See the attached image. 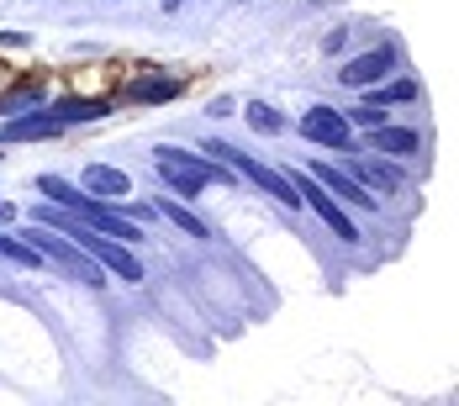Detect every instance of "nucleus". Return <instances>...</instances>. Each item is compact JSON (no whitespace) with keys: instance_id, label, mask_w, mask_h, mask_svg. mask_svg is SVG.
<instances>
[{"instance_id":"nucleus-11","label":"nucleus","mask_w":459,"mask_h":406,"mask_svg":"<svg viewBox=\"0 0 459 406\" xmlns=\"http://www.w3.org/2000/svg\"><path fill=\"white\" fill-rule=\"evenodd\" d=\"M133 100H143V106H164V100H175V95H185V80L180 74H143V80H133Z\"/></svg>"},{"instance_id":"nucleus-17","label":"nucleus","mask_w":459,"mask_h":406,"mask_svg":"<svg viewBox=\"0 0 459 406\" xmlns=\"http://www.w3.org/2000/svg\"><path fill=\"white\" fill-rule=\"evenodd\" d=\"M159 212H164L169 222L180 227L185 238H206V222H201V217H190V212H185V206L175 201V195H164V201H159Z\"/></svg>"},{"instance_id":"nucleus-1","label":"nucleus","mask_w":459,"mask_h":406,"mask_svg":"<svg viewBox=\"0 0 459 406\" xmlns=\"http://www.w3.org/2000/svg\"><path fill=\"white\" fill-rule=\"evenodd\" d=\"M38 222L43 227H53V232H64L74 248H85L100 270H111L117 280H143V264L133 259V248L127 243H117V238H106L100 227H91V222H80L69 206H58V201H48V206H38Z\"/></svg>"},{"instance_id":"nucleus-18","label":"nucleus","mask_w":459,"mask_h":406,"mask_svg":"<svg viewBox=\"0 0 459 406\" xmlns=\"http://www.w3.org/2000/svg\"><path fill=\"white\" fill-rule=\"evenodd\" d=\"M396 100H417V80H391V85H369V106H396Z\"/></svg>"},{"instance_id":"nucleus-3","label":"nucleus","mask_w":459,"mask_h":406,"mask_svg":"<svg viewBox=\"0 0 459 406\" xmlns=\"http://www.w3.org/2000/svg\"><path fill=\"white\" fill-rule=\"evenodd\" d=\"M153 164H159V175L169 190H180V195H201L206 185H232V169L222 164H212V159H201V153H185V148H153Z\"/></svg>"},{"instance_id":"nucleus-10","label":"nucleus","mask_w":459,"mask_h":406,"mask_svg":"<svg viewBox=\"0 0 459 406\" xmlns=\"http://www.w3.org/2000/svg\"><path fill=\"white\" fill-rule=\"evenodd\" d=\"M312 180L327 190V195H338V201H354V206H380L375 195H369L365 185L354 180L349 169H333V164H312Z\"/></svg>"},{"instance_id":"nucleus-7","label":"nucleus","mask_w":459,"mask_h":406,"mask_svg":"<svg viewBox=\"0 0 459 406\" xmlns=\"http://www.w3.org/2000/svg\"><path fill=\"white\" fill-rule=\"evenodd\" d=\"M391 69H396V48H369V53L349 58V64L338 69V80H343L349 91H369V85H380Z\"/></svg>"},{"instance_id":"nucleus-19","label":"nucleus","mask_w":459,"mask_h":406,"mask_svg":"<svg viewBox=\"0 0 459 406\" xmlns=\"http://www.w3.org/2000/svg\"><path fill=\"white\" fill-rule=\"evenodd\" d=\"M248 127H254V133H280L285 122H280L275 106H264V100H259V106H248Z\"/></svg>"},{"instance_id":"nucleus-16","label":"nucleus","mask_w":459,"mask_h":406,"mask_svg":"<svg viewBox=\"0 0 459 406\" xmlns=\"http://www.w3.org/2000/svg\"><path fill=\"white\" fill-rule=\"evenodd\" d=\"M43 106V85H16V91L0 95V117H16V111H32Z\"/></svg>"},{"instance_id":"nucleus-4","label":"nucleus","mask_w":459,"mask_h":406,"mask_svg":"<svg viewBox=\"0 0 459 406\" xmlns=\"http://www.w3.org/2000/svg\"><path fill=\"white\" fill-rule=\"evenodd\" d=\"M27 243L38 248V259H53V264H64V270L74 274V280H85V285H100V280H106V270L95 264L91 254H85V248H74V243H64L53 227L38 222L32 232H27Z\"/></svg>"},{"instance_id":"nucleus-12","label":"nucleus","mask_w":459,"mask_h":406,"mask_svg":"<svg viewBox=\"0 0 459 406\" xmlns=\"http://www.w3.org/2000/svg\"><path fill=\"white\" fill-rule=\"evenodd\" d=\"M349 175L359 185H375V190H402V185H407V175H402L391 159H359V164H349Z\"/></svg>"},{"instance_id":"nucleus-22","label":"nucleus","mask_w":459,"mask_h":406,"mask_svg":"<svg viewBox=\"0 0 459 406\" xmlns=\"http://www.w3.org/2000/svg\"><path fill=\"white\" fill-rule=\"evenodd\" d=\"M175 5H180V0H164V11H175Z\"/></svg>"},{"instance_id":"nucleus-15","label":"nucleus","mask_w":459,"mask_h":406,"mask_svg":"<svg viewBox=\"0 0 459 406\" xmlns=\"http://www.w3.org/2000/svg\"><path fill=\"white\" fill-rule=\"evenodd\" d=\"M48 111L69 127V122H95V117H106L111 106H106V100H58V106H48Z\"/></svg>"},{"instance_id":"nucleus-8","label":"nucleus","mask_w":459,"mask_h":406,"mask_svg":"<svg viewBox=\"0 0 459 406\" xmlns=\"http://www.w3.org/2000/svg\"><path fill=\"white\" fill-rule=\"evenodd\" d=\"M301 133L312 137V143H322V148H349V117L343 111H333V106H312L307 117H301Z\"/></svg>"},{"instance_id":"nucleus-5","label":"nucleus","mask_w":459,"mask_h":406,"mask_svg":"<svg viewBox=\"0 0 459 406\" xmlns=\"http://www.w3.org/2000/svg\"><path fill=\"white\" fill-rule=\"evenodd\" d=\"M206 153H217V159H228V164H238L248 180L259 185L264 195H275L280 206H301V195H296V185L285 180L280 169H270V164H259V159H248V153H238V148H228V143H206Z\"/></svg>"},{"instance_id":"nucleus-21","label":"nucleus","mask_w":459,"mask_h":406,"mask_svg":"<svg viewBox=\"0 0 459 406\" xmlns=\"http://www.w3.org/2000/svg\"><path fill=\"white\" fill-rule=\"evenodd\" d=\"M0 222H16V206H5V201H0Z\"/></svg>"},{"instance_id":"nucleus-20","label":"nucleus","mask_w":459,"mask_h":406,"mask_svg":"<svg viewBox=\"0 0 459 406\" xmlns=\"http://www.w3.org/2000/svg\"><path fill=\"white\" fill-rule=\"evenodd\" d=\"M354 122H359V127H380V122H385V106H359V111H354Z\"/></svg>"},{"instance_id":"nucleus-13","label":"nucleus","mask_w":459,"mask_h":406,"mask_svg":"<svg viewBox=\"0 0 459 406\" xmlns=\"http://www.w3.org/2000/svg\"><path fill=\"white\" fill-rule=\"evenodd\" d=\"M85 190L100 195V201H122V195H133V180L122 169H111V164H91L85 169Z\"/></svg>"},{"instance_id":"nucleus-14","label":"nucleus","mask_w":459,"mask_h":406,"mask_svg":"<svg viewBox=\"0 0 459 406\" xmlns=\"http://www.w3.org/2000/svg\"><path fill=\"white\" fill-rule=\"evenodd\" d=\"M369 148L402 159V153H417V133L412 127H385V122H380V127H369Z\"/></svg>"},{"instance_id":"nucleus-6","label":"nucleus","mask_w":459,"mask_h":406,"mask_svg":"<svg viewBox=\"0 0 459 406\" xmlns=\"http://www.w3.org/2000/svg\"><path fill=\"white\" fill-rule=\"evenodd\" d=\"M285 180L296 185V195H301V201H307V206L317 212L322 222H327L333 232H338V238H343V243H359V227H354L349 217H343V206H338V195H327V190H322V185L312 180V175H285Z\"/></svg>"},{"instance_id":"nucleus-9","label":"nucleus","mask_w":459,"mask_h":406,"mask_svg":"<svg viewBox=\"0 0 459 406\" xmlns=\"http://www.w3.org/2000/svg\"><path fill=\"white\" fill-rule=\"evenodd\" d=\"M64 122L53 111H27V117H5L0 122V143H38V137H58Z\"/></svg>"},{"instance_id":"nucleus-2","label":"nucleus","mask_w":459,"mask_h":406,"mask_svg":"<svg viewBox=\"0 0 459 406\" xmlns=\"http://www.w3.org/2000/svg\"><path fill=\"white\" fill-rule=\"evenodd\" d=\"M38 190H43L48 201H58V206H69L80 222H91V227H100L106 238H117V243H138L143 238V222H133V217H122L111 201H100V195H85V190H74L69 180H58V175H43L38 180Z\"/></svg>"}]
</instances>
